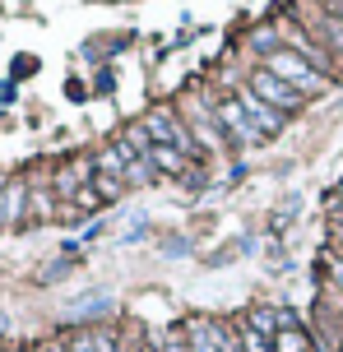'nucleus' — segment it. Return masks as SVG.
<instances>
[{
	"mask_svg": "<svg viewBox=\"0 0 343 352\" xmlns=\"http://www.w3.org/2000/svg\"><path fill=\"white\" fill-rule=\"evenodd\" d=\"M265 70H274L278 79H283V84H292V88H297L302 98H311V93H325V84H329V79H325L320 70H316V65H311L307 56L283 52V47L265 56Z\"/></svg>",
	"mask_w": 343,
	"mask_h": 352,
	"instance_id": "1",
	"label": "nucleus"
},
{
	"mask_svg": "<svg viewBox=\"0 0 343 352\" xmlns=\"http://www.w3.org/2000/svg\"><path fill=\"white\" fill-rule=\"evenodd\" d=\"M144 130H148V140L158 144V148H177V153H186V158H190V153H199L195 140H190V135L181 130V121L172 116V111H153Z\"/></svg>",
	"mask_w": 343,
	"mask_h": 352,
	"instance_id": "2",
	"label": "nucleus"
},
{
	"mask_svg": "<svg viewBox=\"0 0 343 352\" xmlns=\"http://www.w3.org/2000/svg\"><path fill=\"white\" fill-rule=\"evenodd\" d=\"M236 102L246 107V116H251V125L260 130V135H278V130L288 125V116H283L278 107H269L255 88H236Z\"/></svg>",
	"mask_w": 343,
	"mask_h": 352,
	"instance_id": "3",
	"label": "nucleus"
},
{
	"mask_svg": "<svg viewBox=\"0 0 343 352\" xmlns=\"http://www.w3.org/2000/svg\"><path fill=\"white\" fill-rule=\"evenodd\" d=\"M251 88H255V93H260V98H265L269 107H278V111H292V107H302V93H297L292 84H283V79H278L274 70H265V65L251 74Z\"/></svg>",
	"mask_w": 343,
	"mask_h": 352,
	"instance_id": "4",
	"label": "nucleus"
},
{
	"mask_svg": "<svg viewBox=\"0 0 343 352\" xmlns=\"http://www.w3.org/2000/svg\"><path fill=\"white\" fill-rule=\"evenodd\" d=\"M65 320H107V316H116V292H107V287H93V292H84V297H74L65 311H60Z\"/></svg>",
	"mask_w": 343,
	"mask_h": 352,
	"instance_id": "5",
	"label": "nucleus"
},
{
	"mask_svg": "<svg viewBox=\"0 0 343 352\" xmlns=\"http://www.w3.org/2000/svg\"><path fill=\"white\" fill-rule=\"evenodd\" d=\"M214 125L223 130V135L232 130V135H236L241 144L265 140V135H260V130L251 125V116H246V107H241V102H214Z\"/></svg>",
	"mask_w": 343,
	"mask_h": 352,
	"instance_id": "6",
	"label": "nucleus"
},
{
	"mask_svg": "<svg viewBox=\"0 0 343 352\" xmlns=\"http://www.w3.org/2000/svg\"><path fill=\"white\" fill-rule=\"evenodd\" d=\"M269 348H274V352H307L311 343H307V334H302L297 324H283V329L269 338Z\"/></svg>",
	"mask_w": 343,
	"mask_h": 352,
	"instance_id": "7",
	"label": "nucleus"
},
{
	"mask_svg": "<svg viewBox=\"0 0 343 352\" xmlns=\"http://www.w3.org/2000/svg\"><path fill=\"white\" fill-rule=\"evenodd\" d=\"M148 162H153V167H163V172H186V167H190V158H186V153H177V148H158V144H153Z\"/></svg>",
	"mask_w": 343,
	"mask_h": 352,
	"instance_id": "8",
	"label": "nucleus"
},
{
	"mask_svg": "<svg viewBox=\"0 0 343 352\" xmlns=\"http://www.w3.org/2000/svg\"><path fill=\"white\" fill-rule=\"evenodd\" d=\"M283 324H288V320L274 316V311H265V306H255V311H251V329H255V334H265V338H274Z\"/></svg>",
	"mask_w": 343,
	"mask_h": 352,
	"instance_id": "9",
	"label": "nucleus"
},
{
	"mask_svg": "<svg viewBox=\"0 0 343 352\" xmlns=\"http://www.w3.org/2000/svg\"><path fill=\"white\" fill-rule=\"evenodd\" d=\"M320 28H325V37H329V47H334V56L343 60V19L329 10V14H320Z\"/></svg>",
	"mask_w": 343,
	"mask_h": 352,
	"instance_id": "10",
	"label": "nucleus"
},
{
	"mask_svg": "<svg viewBox=\"0 0 343 352\" xmlns=\"http://www.w3.org/2000/svg\"><path fill=\"white\" fill-rule=\"evenodd\" d=\"M14 199H19V190H10V186L0 181V223H10V218H14Z\"/></svg>",
	"mask_w": 343,
	"mask_h": 352,
	"instance_id": "11",
	"label": "nucleus"
},
{
	"mask_svg": "<svg viewBox=\"0 0 343 352\" xmlns=\"http://www.w3.org/2000/svg\"><path fill=\"white\" fill-rule=\"evenodd\" d=\"M241 352H274L265 343V334H255V329H241Z\"/></svg>",
	"mask_w": 343,
	"mask_h": 352,
	"instance_id": "12",
	"label": "nucleus"
},
{
	"mask_svg": "<svg viewBox=\"0 0 343 352\" xmlns=\"http://www.w3.org/2000/svg\"><path fill=\"white\" fill-rule=\"evenodd\" d=\"M70 269H74L70 260H56L52 269H47V274H37V278H42V283H56V278H65V274H70Z\"/></svg>",
	"mask_w": 343,
	"mask_h": 352,
	"instance_id": "13",
	"label": "nucleus"
},
{
	"mask_svg": "<svg viewBox=\"0 0 343 352\" xmlns=\"http://www.w3.org/2000/svg\"><path fill=\"white\" fill-rule=\"evenodd\" d=\"M98 190L107 195V199H116V195H121V181H111V176L102 172V176H98Z\"/></svg>",
	"mask_w": 343,
	"mask_h": 352,
	"instance_id": "14",
	"label": "nucleus"
},
{
	"mask_svg": "<svg viewBox=\"0 0 343 352\" xmlns=\"http://www.w3.org/2000/svg\"><path fill=\"white\" fill-rule=\"evenodd\" d=\"M144 236H148V223H144V218H140V223H135V228H130L126 236H121V241H126V246H130V241H144Z\"/></svg>",
	"mask_w": 343,
	"mask_h": 352,
	"instance_id": "15",
	"label": "nucleus"
},
{
	"mask_svg": "<svg viewBox=\"0 0 343 352\" xmlns=\"http://www.w3.org/2000/svg\"><path fill=\"white\" fill-rule=\"evenodd\" d=\"M93 348H98V352H121L111 334H93Z\"/></svg>",
	"mask_w": 343,
	"mask_h": 352,
	"instance_id": "16",
	"label": "nucleus"
},
{
	"mask_svg": "<svg viewBox=\"0 0 343 352\" xmlns=\"http://www.w3.org/2000/svg\"><path fill=\"white\" fill-rule=\"evenodd\" d=\"M163 352H190V343H186V338H177V334H167L163 338Z\"/></svg>",
	"mask_w": 343,
	"mask_h": 352,
	"instance_id": "17",
	"label": "nucleus"
},
{
	"mask_svg": "<svg viewBox=\"0 0 343 352\" xmlns=\"http://www.w3.org/2000/svg\"><path fill=\"white\" fill-rule=\"evenodd\" d=\"M65 352H98V348H93V334H79V338H74V343H70Z\"/></svg>",
	"mask_w": 343,
	"mask_h": 352,
	"instance_id": "18",
	"label": "nucleus"
},
{
	"mask_svg": "<svg viewBox=\"0 0 343 352\" xmlns=\"http://www.w3.org/2000/svg\"><path fill=\"white\" fill-rule=\"evenodd\" d=\"M329 269H334V283H339V287H343V260H334V264H329Z\"/></svg>",
	"mask_w": 343,
	"mask_h": 352,
	"instance_id": "19",
	"label": "nucleus"
},
{
	"mask_svg": "<svg viewBox=\"0 0 343 352\" xmlns=\"http://www.w3.org/2000/svg\"><path fill=\"white\" fill-rule=\"evenodd\" d=\"M329 10H334V14H339V19H343V0H334V5H329Z\"/></svg>",
	"mask_w": 343,
	"mask_h": 352,
	"instance_id": "20",
	"label": "nucleus"
},
{
	"mask_svg": "<svg viewBox=\"0 0 343 352\" xmlns=\"http://www.w3.org/2000/svg\"><path fill=\"white\" fill-rule=\"evenodd\" d=\"M334 236H339V246H343V223H339V228H334Z\"/></svg>",
	"mask_w": 343,
	"mask_h": 352,
	"instance_id": "21",
	"label": "nucleus"
},
{
	"mask_svg": "<svg viewBox=\"0 0 343 352\" xmlns=\"http://www.w3.org/2000/svg\"><path fill=\"white\" fill-rule=\"evenodd\" d=\"M135 352H153V348H144V343H140V348H135Z\"/></svg>",
	"mask_w": 343,
	"mask_h": 352,
	"instance_id": "22",
	"label": "nucleus"
},
{
	"mask_svg": "<svg viewBox=\"0 0 343 352\" xmlns=\"http://www.w3.org/2000/svg\"><path fill=\"white\" fill-rule=\"evenodd\" d=\"M339 199H343V181H339Z\"/></svg>",
	"mask_w": 343,
	"mask_h": 352,
	"instance_id": "23",
	"label": "nucleus"
},
{
	"mask_svg": "<svg viewBox=\"0 0 343 352\" xmlns=\"http://www.w3.org/2000/svg\"><path fill=\"white\" fill-rule=\"evenodd\" d=\"M47 352H65V348H47Z\"/></svg>",
	"mask_w": 343,
	"mask_h": 352,
	"instance_id": "24",
	"label": "nucleus"
},
{
	"mask_svg": "<svg viewBox=\"0 0 343 352\" xmlns=\"http://www.w3.org/2000/svg\"><path fill=\"white\" fill-rule=\"evenodd\" d=\"M339 223H343V209H339Z\"/></svg>",
	"mask_w": 343,
	"mask_h": 352,
	"instance_id": "25",
	"label": "nucleus"
}]
</instances>
